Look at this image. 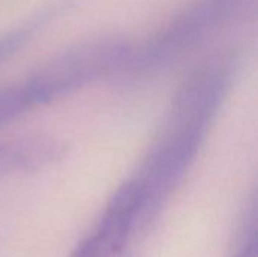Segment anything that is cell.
Listing matches in <instances>:
<instances>
[{"label": "cell", "mask_w": 258, "mask_h": 257, "mask_svg": "<svg viewBox=\"0 0 258 257\" xmlns=\"http://www.w3.org/2000/svg\"><path fill=\"white\" fill-rule=\"evenodd\" d=\"M215 106L216 94L206 86L189 89L177 101L159 144L147 159L142 173L135 179L142 195L139 227H144L156 215L159 206L187 171L201 145Z\"/></svg>", "instance_id": "6da1fadb"}, {"label": "cell", "mask_w": 258, "mask_h": 257, "mask_svg": "<svg viewBox=\"0 0 258 257\" xmlns=\"http://www.w3.org/2000/svg\"><path fill=\"white\" fill-rule=\"evenodd\" d=\"M142 195L136 180L124 183L107 204L94 233L79 244L70 257H116L135 229H139Z\"/></svg>", "instance_id": "7a4b0ae2"}, {"label": "cell", "mask_w": 258, "mask_h": 257, "mask_svg": "<svg viewBox=\"0 0 258 257\" xmlns=\"http://www.w3.org/2000/svg\"><path fill=\"white\" fill-rule=\"evenodd\" d=\"M57 147L44 139H17L0 145V177L35 170L56 156Z\"/></svg>", "instance_id": "3957f363"}, {"label": "cell", "mask_w": 258, "mask_h": 257, "mask_svg": "<svg viewBox=\"0 0 258 257\" xmlns=\"http://www.w3.org/2000/svg\"><path fill=\"white\" fill-rule=\"evenodd\" d=\"M234 257H257V247H255V239H252L246 247H243Z\"/></svg>", "instance_id": "277c9868"}]
</instances>
